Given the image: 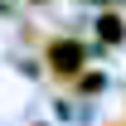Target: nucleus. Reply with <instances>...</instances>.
I'll list each match as a JSON object with an SVG mask.
<instances>
[{
	"instance_id": "obj_1",
	"label": "nucleus",
	"mask_w": 126,
	"mask_h": 126,
	"mask_svg": "<svg viewBox=\"0 0 126 126\" xmlns=\"http://www.w3.org/2000/svg\"><path fill=\"white\" fill-rule=\"evenodd\" d=\"M48 68H53V73H63V78H73V73L82 68V48L73 44V39H58V44L48 48Z\"/></svg>"
},
{
	"instance_id": "obj_2",
	"label": "nucleus",
	"mask_w": 126,
	"mask_h": 126,
	"mask_svg": "<svg viewBox=\"0 0 126 126\" xmlns=\"http://www.w3.org/2000/svg\"><path fill=\"white\" fill-rule=\"evenodd\" d=\"M102 24H107V29H102V34H107L111 44H116V39H121V19H116V15H107V19H102Z\"/></svg>"
}]
</instances>
